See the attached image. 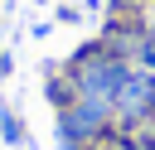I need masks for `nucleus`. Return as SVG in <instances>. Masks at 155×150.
<instances>
[{
	"label": "nucleus",
	"mask_w": 155,
	"mask_h": 150,
	"mask_svg": "<svg viewBox=\"0 0 155 150\" xmlns=\"http://www.w3.org/2000/svg\"><path fill=\"white\" fill-rule=\"evenodd\" d=\"M73 73H78V97H97V102H111L116 87L126 82V63L116 53H102L97 44L73 63Z\"/></svg>",
	"instance_id": "nucleus-1"
},
{
	"label": "nucleus",
	"mask_w": 155,
	"mask_h": 150,
	"mask_svg": "<svg viewBox=\"0 0 155 150\" xmlns=\"http://www.w3.org/2000/svg\"><path fill=\"white\" fill-rule=\"evenodd\" d=\"M111 106H116L121 121H140V116H150V111H155V73H126V82L116 87Z\"/></svg>",
	"instance_id": "nucleus-2"
},
{
	"label": "nucleus",
	"mask_w": 155,
	"mask_h": 150,
	"mask_svg": "<svg viewBox=\"0 0 155 150\" xmlns=\"http://www.w3.org/2000/svg\"><path fill=\"white\" fill-rule=\"evenodd\" d=\"M0 131H5V140H19L24 131H19V121L10 116V111H0Z\"/></svg>",
	"instance_id": "nucleus-3"
},
{
	"label": "nucleus",
	"mask_w": 155,
	"mask_h": 150,
	"mask_svg": "<svg viewBox=\"0 0 155 150\" xmlns=\"http://www.w3.org/2000/svg\"><path fill=\"white\" fill-rule=\"evenodd\" d=\"M111 5H131V0H111Z\"/></svg>",
	"instance_id": "nucleus-4"
}]
</instances>
